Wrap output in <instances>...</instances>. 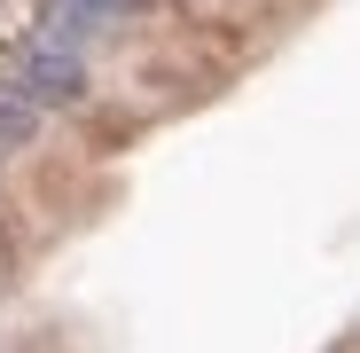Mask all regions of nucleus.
I'll list each match as a JSON object with an SVG mask.
<instances>
[{
  "mask_svg": "<svg viewBox=\"0 0 360 353\" xmlns=\"http://www.w3.org/2000/svg\"><path fill=\"white\" fill-rule=\"evenodd\" d=\"M32 126H39V102H32L24 87H0V157H8Z\"/></svg>",
  "mask_w": 360,
  "mask_h": 353,
  "instance_id": "nucleus-2",
  "label": "nucleus"
},
{
  "mask_svg": "<svg viewBox=\"0 0 360 353\" xmlns=\"http://www.w3.org/2000/svg\"><path fill=\"white\" fill-rule=\"evenodd\" d=\"M86 63H94V55H79V47H63V39L32 32V39H24V63H16V87H24L39 110L79 102V94H86Z\"/></svg>",
  "mask_w": 360,
  "mask_h": 353,
  "instance_id": "nucleus-1",
  "label": "nucleus"
}]
</instances>
